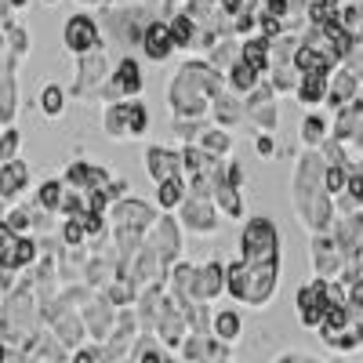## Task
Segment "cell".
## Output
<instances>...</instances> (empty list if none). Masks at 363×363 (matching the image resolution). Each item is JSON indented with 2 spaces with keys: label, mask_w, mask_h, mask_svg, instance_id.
<instances>
[{
  "label": "cell",
  "mask_w": 363,
  "mask_h": 363,
  "mask_svg": "<svg viewBox=\"0 0 363 363\" xmlns=\"http://www.w3.org/2000/svg\"><path fill=\"white\" fill-rule=\"evenodd\" d=\"M95 26H91V18L87 15H77V18H69V26H66V44H69V51H91L95 48Z\"/></svg>",
  "instance_id": "6da1fadb"
},
{
  "label": "cell",
  "mask_w": 363,
  "mask_h": 363,
  "mask_svg": "<svg viewBox=\"0 0 363 363\" xmlns=\"http://www.w3.org/2000/svg\"><path fill=\"white\" fill-rule=\"evenodd\" d=\"M44 113H48V116L62 113V91H58V87H48V91H44Z\"/></svg>",
  "instance_id": "5b68a950"
},
{
  "label": "cell",
  "mask_w": 363,
  "mask_h": 363,
  "mask_svg": "<svg viewBox=\"0 0 363 363\" xmlns=\"http://www.w3.org/2000/svg\"><path fill=\"white\" fill-rule=\"evenodd\" d=\"M215 330H218V338L229 345V342H236L240 338V316L236 313H222L218 320H215Z\"/></svg>",
  "instance_id": "3957f363"
},
{
  "label": "cell",
  "mask_w": 363,
  "mask_h": 363,
  "mask_svg": "<svg viewBox=\"0 0 363 363\" xmlns=\"http://www.w3.org/2000/svg\"><path fill=\"white\" fill-rule=\"evenodd\" d=\"M120 84H124L128 91H138V66L131 62V58H128V62H120Z\"/></svg>",
  "instance_id": "277c9868"
},
{
  "label": "cell",
  "mask_w": 363,
  "mask_h": 363,
  "mask_svg": "<svg viewBox=\"0 0 363 363\" xmlns=\"http://www.w3.org/2000/svg\"><path fill=\"white\" fill-rule=\"evenodd\" d=\"M171 40H174V33L167 26H149V33H145V51L153 55V58H164L167 51H171Z\"/></svg>",
  "instance_id": "7a4b0ae2"
},
{
  "label": "cell",
  "mask_w": 363,
  "mask_h": 363,
  "mask_svg": "<svg viewBox=\"0 0 363 363\" xmlns=\"http://www.w3.org/2000/svg\"><path fill=\"white\" fill-rule=\"evenodd\" d=\"M160 200H164V203H174V200H178V182H164Z\"/></svg>",
  "instance_id": "9c48e42d"
},
{
  "label": "cell",
  "mask_w": 363,
  "mask_h": 363,
  "mask_svg": "<svg viewBox=\"0 0 363 363\" xmlns=\"http://www.w3.org/2000/svg\"><path fill=\"white\" fill-rule=\"evenodd\" d=\"M40 196H44V203H48V207H55V203H58V182H48Z\"/></svg>",
  "instance_id": "ba28073f"
},
{
  "label": "cell",
  "mask_w": 363,
  "mask_h": 363,
  "mask_svg": "<svg viewBox=\"0 0 363 363\" xmlns=\"http://www.w3.org/2000/svg\"><path fill=\"white\" fill-rule=\"evenodd\" d=\"M73 363H102V352H99V349H80V352L73 356Z\"/></svg>",
  "instance_id": "52a82bcc"
},
{
  "label": "cell",
  "mask_w": 363,
  "mask_h": 363,
  "mask_svg": "<svg viewBox=\"0 0 363 363\" xmlns=\"http://www.w3.org/2000/svg\"><path fill=\"white\" fill-rule=\"evenodd\" d=\"M247 66H251V69H262V66H265V44H258V40L247 44Z\"/></svg>",
  "instance_id": "8992f818"
}]
</instances>
